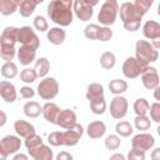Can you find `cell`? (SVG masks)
I'll use <instances>...</instances> for the list:
<instances>
[{
	"instance_id": "1",
	"label": "cell",
	"mask_w": 160,
	"mask_h": 160,
	"mask_svg": "<svg viewBox=\"0 0 160 160\" xmlns=\"http://www.w3.org/2000/svg\"><path fill=\"white\" fill-rule=\"evenodd\" d=\"M74 2L64 0H52L48 5V15L50 20L60 26H69L72 22Z\"/></svg>"
},
{
	"instance_id": "39",
	"label": "cell",
	"mask_w": 160,
	"mask_h": 160,
	"mask_svg": "<svg viewBox=\"0 0 160 160\" xmlns=\"http://www.w3.org/2000/svg\"><path fill=\"white\" fill-rule=\"evenodd\" d=\"M121 144V140L118 135H109L105 139V148L108 150H116Z\"/></svg>"
},
{
	"instance_id": "44",
	"label": "cell",
	"mask_w": 160,
	"mask_h": 160,
	"mask_svg": "<svg viewBox=\"0 0 160 160\" xmlns=\"http://www.w3.org/2000/svg\"><path fill=\"white\" fill-rule=\"evenodd\" d=\"M112 38V31L110 30V28L108 26H101L99 35H98V40L100 41H109Z\"/></svg>"
},
{
	"instance_id": "37",
	"label": "cell",
	"mask_w": 160,
	"mask_h": 160,
	"mask_svg": "<svg viewBox=\"0 0 160 160\" xmlns=\"http://www.w3.org/2000/svg\"><path fill=\"white\" fill-rule=\"evenodd\" d=\"M90 109L94 114L96 115H101L105 112L106 110V101L105 99H101V100H96V101H91L90 102Z\"/></svg>"
},
{
	"instance_id": "47",
	"label": "cell",
	"mask_w": 160,
	"mask_h": 160,
	"mask_svg": "<svg viewBox=\"0 0 160 160\" xmlns=\"http://www.w3.org/2000/svg\"><path fill=\"white\" fill-rule=\"evenodd\" d=\"M56 159H58V160H71V159H72V156H71L69 152L62 151V152H60V154L56 156Z\"/></svg>"
},
{
	"instance_id": "23",
	"label": "cell",
	"mask_w": 160,
	"mask_h": 160,
	"mask_svg": "<svg viewBox=\"0 0 160 160\" xmlns=\"http://www.w3.org/2000/svg\"><path fill=\"white\" fill-rule=\"evenodd\" d=\"M86 99L89 102L104 99V88L99 82H91L86 90Z\"/></svg>"
},
{
	"instance_id": "55",
	"label": "cell",
	"mask_w": 160,
	"mask_h": 160,
	"mask_svg": "<svg viewBox=\"0 0 160 160\" xmlns=\"http://www.w3.org/2000/svg\"><path fill=\"white\" fill-rule=\"evenodd\" d=\"M34 1H35V2H36V4H38V5H39V4H41V2H42V1H44V0H34Z\"/></svg>"
},
{
	"instance_id": "27",
	"label": "cell",
	"mask_w": 160,
	"mask_h": 160,
	"mask_svg": "<svg viewBox=\"0 0 160 160\" xmlns=\"http://www.w3.org/2000/svg\"><path fill=\"white\" fill-rule=\"evenodd\" d=\"M36 2L34 0H21L20 4H19V12L21 16L24 18H29L34 11H35V8H36Z\"/></svg>"
},
{
	"instance_id": "20",
	"label": "cell",
	"mask_w": 160,
	"mask_h": 160,
	"mask_svg": "<svg viewBox=\"0 0 160 160\" xmlns=\"http://www.w3.org/2000/svg\"><path fill=\"white\" fill-rule=\"evenodd\" d=\"M105 132H106V126L102 121L99 120L90 122L86 129V134L90 139H100L101 136H104Z\"/></svg>"
},
{
	"instance_id": "7",
	"label": "cell",
	"mask_w": 160,
	"mask_h": 160,
	"mask_svg": "<svg viewBox=\"0 0 160 160\" xmlns=\"http://www.w3.org/2000/svg\"><path fill=\"white\" fill-rule=\"evenodd\" d=\"M59 92V84L54 78H44L38 85V94L44 100L54 99Z\"/></svg>"
},
{
	"instance_id": "57",
	"label": "cell",
	"mask_w": 160,
	"mask_h": 160,
	"mask_svg": "<svg viewBox=\"0 0 160 160\" xmlns=\"http://www.w3.org/2000/svg\"><path fill=\"white\" fill-rule=\"evenodd\" d=\"M156 131H158V134H159V135H160V125H159V126H158V129H156Z\"/></svg>"
},
{
	"instance_id": "22",
	"label": "cell",
	"mask_w": 160,
	"mask_h": 160,
	"mask_svg": "<svg viewBox=\"0 0 160 160\" xmlns=\"http://www.w3.org/2000/svg\"><path fill=\"white\" fill-rule=\"evenodd\" d=\"M14 130L16 134L21 138H28L31 134H35V128L32 124L25 121V120H16L14 122Z\"/></svg>"
},
{
	"instance_id": "41",
	"label": "cell",
	"mask_w": 160,
	"mask_h": 160,
	"mask_svg": "<svg viewBox=\"0 0 160 160\" xmlns=\"http://www.w3.org/2000/svg\"><path fill=\"white\" fill-rule=\"evenodd\" d=\"M48 141L52 146H62V131H52L48 136Z\"/></svg>"
},
{
	"instance_id": "49",
	"label": "cell",
	"mask_w": 160,
	"mask_h": 160,
	"mask_svg": "<svg viewBox=\"0 0 160 160\" xmlns=\"http://www.w3.org/2000/svg\"><path fill=\"white\" fill-rule=\"evenodd\" d=\"M154 98H155V100H158L160 102V85L154 89Z\"/></svg>"
},
{
	"instance_id": "8",
	"label": "cell",
	"mask_w": 160,
	"mask_h": 160,
	"mask_svg": "<svg viewBox=\"0 0 160 160\" xmlns=\"http://www.w3.org/2000/svg\"><path fill=\"white\" fill-rule=\"evenodd\" d=\"M21 148V140L14 135H6L1 139L0 142V159L5 160L8 155L16 152Z\"/></svg>"
},
{
	"instance_id": "59",
	"label": "cell",
	"mask_w": 160,
	"mask_h": 160,
	"mask_svg": "<svg viewBox=\"0 0 160 160\" xmlns=\"http://www.w3.org/2000/svg\"><path fill=\"white\" fill-rule=\"evenodd\" d=\"M106 1H118V0H106Z\"/></svg>"
},
{
	"instance_id": "19",
	"label": "cell",
	"mask_w": 160,
	"mask_h": 160,
	"mask_svg": "<svg viewBox=\"0 0 160 160\" xmlns=\"http://www.w3.org/2000/svg\"><path fill=\"white\" fill-rule=\"evenodd\" d=\"M60 111H61L60 108L54 102H46L42 106V115H44L45 120L51 124H55V125H56V120H58Z\"/></svg>"
},
{
	"instance_id": "42",
	"label": "cell",
	"mask_w": 160,
	"mask_h": 160,
	"mask_svg": "<svg viewBox=\"0 0 160 160\" xmlns=\"http://www.w3.org/2000/svg\"><path fill=\"white\" fill-rule=\"evenodd\" d=\"M149 111H150L151 120L155 121V122H158V124H160V102L158 101V102L151 104Z\"/></svg>"
},
{
	"instance_id": "36",
	"label": "cell",
	"mask_w": 160,
	"mask_h": 160,
	"mask_svg": "<svg viewBox=\"0 0 160 160\" xmlns=\"http://www.w3.org/2000/svg\"><path fill=\"white\" fill-rule=\"evenodd\" d=\"M100 28L99 25L96 24H90L85 28L84 30V34L85 36L89 39V40H98V35H99V31H100Z\"/></svg>"
},
{
	"instance_id": "11",
	"label": "cell",
	"mask_w": 160,
	"mask_h": 160,
	"mask_svg": "<svg viewBox=\"0 0 160 160\" xmlns=\"http://www.w3.org/2000/svg\"><path fill=\"white\" fill-rule=\"evenodd\" d=\"M128 100L124 96L116 95L110 102V115L114 119H122L128 112Z\"/></svg>"
},
{
	"instance_id": "52",
	"label": "cell",
	"mask_w": 160,
	"mask_h": 160,
	"mask_svg": "<svg viewBox=\"0 0 160 160\" xmlns=\"http://www.w3.org/2000/svg\"><path fill=\"white\" fill-rule=\"evenodd\" d=\"M110 159H111V160H114V159L124 160V159H125V156H124V155H121V154H115V155H111V156H110Z\"/></svg>"
},
{
	"instance_id": "33",
	"label": "cell",
	"mask_w": 160,
	"mask_h": 160,
	"mask_svg": "<svg viewBox=\"0 0 160 160\" xmlns=\"http://www.w3.org/2000/svg\"><path fill=\"white\" fill-rule=\"evenodd\" d=\"M134 124H135V128L138 130H140V131L149 130L150 126H151L150 118H148L146 115H136V118L134 120Z\"/></svg>"
},
{
	"instance_id": "29",
	"label": "cell",
	"mask_w": 160,
	"mask_h": 160,
	"mask_svg": "<svg viewBox=\"0 0 160 160\" xmlns=\"http://www.w3.org/2000/svg\"><path fill=\"white\" fill-rule=\"evenodd\" d=\"M109 90L115 95H120L128 90V82L121 79H114L109 82Z\"/></svg>"
},
{
	"instance_id": "24",
	"label": "cell",
	"mask_w": 160,
	"mask_h": 160,
	"mask_svg": "<svg viewBox=\"0 0 160 160\" xmlns=\"http://www.w3.org/2000/svg\"><path fill=\"white\" fill-rule=\"evenodd\" d=\"M66 39V32L61 28H51L48 31V40L52 45H61Z\"/></svg>"
},
{
	"instance_id": "51",
	"label": "cell",
	"mask_w": 160,
	"mask_h": 160,
	"mask_svg": "<svg viewBox=\"0 0 160 160\" xmlns=\"http://www.w3.org/2000/svg\"><path fill=\"white\" fill-rule=\"evenodd\" d=\"M20 159H21V160H26V159H28V156H26V155H24V154H18V155H15V156H14V160H20Z\"/></svg>"
},
{
	"instance_id": "48",
	"label": "cell",
	"mask_w": 160,
	"mask_h": 160,
	"mask_svg": "<svg viewBox=\"0 0 160 160\" xmlns=\"http://www.w3.org/2000/svg\"><path fill=\"white\" fill-rule=\"evenodd\" d=\"M151 159L152 160H160V148H156L151 152Z\"/></svg>"
},
{
	"instance_id": "30",
	"label": "cell",
	"mask_w": 160,
	"mask_h": 160,
	"mask_svg": "<svg viewBox=\"0 0 160 160\" xmlns=\"http://www.w3.org/2000/svg\"><path fill=\"white\" fill-rule=\"evenodd\" d=\"M115 62H116V58L115 55L111 52V51H105L101 54L100 56V65L102 69L105 70H110L115 66Z\"/></svg>"
},
{
	"instance_id": "40",
	"label": "cell",
	"mask_w": 160,
	"mask_h": 160,
	"mask_svg": "<svg viewBox=\"0 0 160 160\" xmlns=\"http://www.w3.org/2000/svg\"><path fill=\"white\" fill-rule=\"evenodd\" d=\"M34 28L40 31V32H44L46 30H49V24L46 21V19L41 15H38L35 19H34Z\"/></svg>"
},
{
	"instance_id": "34",
	"label": "cell",
	"mask_w": 160,
	"mask_h": 160,
	"mask_svg": "<svg viewBox=\"0 0 160 160\" xmlns=\"http://www.w3.org/2000/svg\"><path fill=\"white\" fill-rule=\"evenodd\" d=\"M115 131L120 135V136H122V138H128V136H130L131 134H132V126H131V124L130 122H128V121H120V122H118L116 124V126H115Z\"/></svg>"
},
{
	"instance_id": "50",
	"label": "cell",
	"mask_w": 160,
	"mask_h": 160,
	"mask_svg": "<svg viewBox=\"0 0 160 160\" xmlns=\"http://www.w3.org/2000/svg\"><path fill=\"white\" fill-rule=\"evenodd\" d=\"M151 44H152V46H154L156 50H158V49H160V36H159V38H156V39H154Z\"/></svg>"
},
{
	"instance_id": "54",
	"label": "cell",
	"mask_w": 160,
	"mask_h": 160,
	"mask_svg": "<svg viewBox=\"0 0 160 160\" xmlns=\"http://www.w3.org/2000/svg\"><path fill=\"white\" fill-rule=\"evenodd\" d=\"M85 2H88L89 5H91V6H95V5H98V2H99V0H84Z\"/></svg>"
},
{
	"instance_id": "43",
	"label": "cell",
	"mask_w": 160,
	"mask_h": 160,
	"mask_svg": "<svg viewBox=\"0 0 160 160\" xmlns=\"http://www.w3.org/2000/svg\"><path fill=\"white\" fill-rule=\"evenodd\" d=\"M145 152L146 151H144V150L132 148L128 154V159L129 160H145Z\"/></svg>"
},
{
	"instance_id": "3",
	"label": "cell",
	"mask_w": 160,
	"mask_h": 160,
	"mask_svg": "<svg viewBox=\"0 0 160 160\" xmlns=\"http://www.w3.org/2000/svg\"><path fill=\"white\" fill-rule=\"evenodd\" d=\"M18 35H19V29L15 26H6L0 36V55L2 60L5 61H11L16 54L15 50V44L18 42Z\"/></svg>"
},
{
	"instance_id": "15",
	"label": "cell",
	"mask_w": 160,
	"mask_h": 160,
	"mask_svg": "<svg viewBox=\"0 0 160 160\" xmlns=\"http://www.w3.org/2000/svg\"><path fill=\"white\" fill-rule=\"evenodd\" d=\"M28 152L35 160H52V158H54L52 150L48 145H44V144H40L36 148L29 149Z\"/></svg>"
},
{
	"instance_id": "53",
	"label": "cell",
	"mask_w": 160,
	"mask_h": 160,
	"mask_svg": "<svg viewBox=\"0 0 160 160\" xmlns=\"http://www.w3.org/2000/svg\"><path fill=\"white\" fill-rule=\"evenodd\" d=\"M0 114H1V122H0V125H1V126H4V125H5V122H6V115H5V112H4V111H1Z\"/></svg>"
},
{
	"instance_id": "13",
	"label": "cell",
	"mask_w": 160,
	"mask_h": 160,
	"mask_svg": "<svg viewBox=\"0 0 160 160\" xmlns=\"http://www.w3.org/2000/svg\"><path fill=\"white\" fill-rule=\"evenodd\" d=\"M72 9L76 18L81 21H89L92 18V14H94L92 6L85 2L84 0H74Z\"/></svg>"
},
{
	"instance_id": "38",
	"label": "cell",
	"mask_w": 160,
	"mask_h": 160,
	"mask_svg": "<svg viewBox=\"0 0 160 160\" xmlns=\"http://www.w3.org/2000/svg\"><path fill=\"white\" fill-rule=\"evenodd\" d=\"M40 144H42V139L38 134H31L30 136L25 138V146H26L28 150L29 149H32V148H36Z\"/></svg>"
},
{
	"instance_id": "28",
	"label": "cell",
	"mask_w": 160,
	"mask_h": 160,
	"mask_svg": "<svg viewBox=\"0 0 160 160\" xmlns=\"http://www.w3.org/2000/svg\"><path fill=\"white\" fill-rule=\"evenodd\" d=\"M36 74H38V78H45L46 74L49 72V69H50V62L46 58H40L35 61V66H34Z\"/></svg>"
},
{
	"instance_id": "56",
	"label": "cell",
	"mask_w": 160,
	"mask_h": 160,
	"mask_svg": "<svg viewBox=\"0 0 160 160\" xmlns=\"http://www.w3.org/2000/svg\"><path fill=\"white\" fill-rule=\"evenodd\" d=\"M158 15L160 16V4H159V6H158Z\"/></svg>"
},
{
	"instance_id": "2",
	"label": "cell",
	"mask_w": 160,
	"mask_h": 160,
	"mask_svg": "<svg viewBox=\"0 0 160 160\" xmlns=\"http://www.w3.org/2000/svg\"><path fill=\"white\" fill-rule=\"evenodd\" d=\"M120 18L122 20L124 29L128 31H136L139 30L141 25V19L146 14L140 6H138L135 2H124L119 8Z\"/></svg>"
},
{
	"instance_id": "26",
	"label": "cell",
	"mask_w": 160,
	"mask_h": 160,
	"mask_svg": "<svg viewBox=\"0 0 160 160\" xmlns=\"http://www.w3.org/2000/svg\"><path fill=\"white\" fill-rule=\"evenodd\" d=\"M24 114L28 118H38L40 114H42V106H40L36 101H29L24 105Z\"/></svg>"
},
{
	"instance_id": "45",
	"label": "cell",
	"mask_w": 160,
	"mask_h": 160,
	"mask_svg": "<svg viewBox=\"0 0 160 160\" xmlns=\"http://www.w3.org/2000/svg\"><path fill=\"white\" fill-rule=\"evenodd\" d=\"M35 95V90L30 86H22L20 88V96L22 99H31Z\"/></svg>"
},
{
	"instance_id": "10",
	"label": "cell",
	"mask_w": 160,
	"mask_h": 160,
	"mask_svg": "<svg viewBox=\"0 0 160 160\" xmlns=\"http://www.w3.org/2000/svg\"><path fill=\"white\" fill-rule=\"evenodd\" d=\"M82 134H84V128L80 124L75 122L72 126L66 129V131H62V145L65 146L76 145Z\"/></svg>"
},
{
	"instance_id": "32",
	"label": "cell",
	"mask_w": 160,
	"mask_h": 160,
	"mask_svg": "<svg viewBox=\"0 0 160 160\" xmlns=\"http://www.w3.org/2000/svg\"><path fill=\"white\" fill-rule=\"evenodd\" d=\"M149 109H150V104L144 98L138 99L134 102V111H135L136 115H146V112L149 111Z\"/></svg>"
},
{
	"instance_id": "21",
	"label": "cell",
	"mask_w": 160,
	"mask_h": 160,
	"mask_svg": "<svg viewBox=\"0 0 160 160\" xmlns=\"http://www.w3.org/2000/svg\"><path fill=\"white\" fill-rule=\"evenodd\" d=\"M142 34L146 39L154 40L160 36V24L154 20H148L142 26Z\"/></svg>"
},
{
	"instance_id": "31",
	"label": "cell",
	"mask_w": 160,
	"mask_h": 160,
	"mask_svg": "<svg viewBox=\"0 0 160 160\" xmlns=\"http://www.w3.org/2000/svg\"><path fill=\"white\" fill-rule=\"evenodd\" d=\"M1 75L6 79H14L18 75V66L12 61H5L1 66Z\"/></svg>"
},
{
	"instance_id": "9",
	"label": "cell",
	"mask_w": 160,
	"mask_h": 160,
	"mask_svg": "<svg viewBox=\"0 0 160 160\" xmlns=\"http://www.w3.org/2000/svg\"><path fill=\"white\" fill-rule=\"evenodd\" d=\"M18 42L21 45L31 46L34 49H38L40 45V40L35 31L30 26H22L19 29V35H18Z\"/></svg>"
},
{
	"instance_id": "4",
	"label": "cell",
	"mask_w": 160,
	"mask_h": 160,
	"mask_svg": "<svg viewBox=\"0 0 160 160\" xmlns=\"http://www.w3.org/2000/svg\"><path fill=\"white\" fill-rule=\"evenodd\" d=\"M149 66V62L135 58H128L122 64V74L128 79H135L142 74V71Z\"/></svg>"
},
{
	"instance_id": "14",
	"label": "cell",
	"mask_w": 160,
	"mask_h": 160,
	"mask_svg": "<svg viewBox=\"0 0 160 160\" xmlns=\"http://www.w3.org/2000/svg\"><path fill=\"white\" fill-rule=\"evenodd\" d=\"M154 144H155L154 136L151 134H148V132L138 134L131 140V146L132 148H136V149H140V150H144V151L150 150L154 146Z\"/></svg>"
},
{
	"instance_id": "18",
	"label": "cell",
	"mask_w": 160,
	"mask_h": 160,
	"mask_svg": "<svg viewBox=\"0 0 160 160\" xmlns=\"http://www.w3.org/2000/svg\"><path fill=\"white\" fill-rule=\"evenodd\" d=\"M0 95L2 100L6 102H14L16 100V90L15 86L9 81H1L0 82Z\"/></svg>"
},
{
	"instance_id": "5",
	"label": "cell",
	"mask_w": 160,
	"mask_h": 160,
	"mask_svg": "<svg viewBox=\"0 0 160 160\" xmlns=\"http://www.w3.org/2000/svg\"><path fill=\"white\" fill-rule=\"evenodd\" d=\"M118 12H119V5L116 1H105L100 8L98 20L100 24L105 26L112 25L116 20Z\"/></svg>"
},
{
	"instance_id": "60",
	"label": "cell",
	"mask_w": 160,
	"mask_h": 160,
	"mask_svg": "<svg viewBox=\"0 0 160 160\" xmlns=\"http://www.w3.org/2000/svg\"><path fill=\"white\" fill-rule=\"evenodd\" d=\"M18 1H19V2H20V1H21V0H18Z\"/></svg>"
},
{
	"instance_id": "25",
	"label": "cell",
	"mask_w": 160,
	"mask_h": 160,
	"mask_svg": "<svg viewBox=\"0 0 160 160\" xmlns=\"http://www.w3.org/2000/svg\"><path fill=\"white\" fill-rule=\"evenodd\" d=\"M19 1L18 0H0V12L4 16L14 14L19 10Z\"/></svg>"
},
{
	"instance_id": "6",
	"label": "cell",
	"mask_w": 160,
	"mask_h": 160,
	"mask_svg": "<svg viewBox=\"0 0 160 160\" xmlns=\"http://www.w3.org/2000/svg\"><path fill=\"white\" fill-rule=\"evenodd\" d=\"M135 54L138 59H141L146 62H154L159 58L158 50L152 46V44L146 40H138L135 44Z\"/></svg>"
},
{
	"instance_id": "58",
	"label": "cell",
	"mask_w": 160,
	"mask_h": 160,
	"mask_svg": "<svg viewBox=\"0 0 160 160\" xmlns=\"http://www.w3.org/2000/svg\"><path fill=\"white\" fill-rule=\"evenodd\" d=\"M64 1H70V2H74V0H64Z\"/></svg>"
},
{
	"instance_id": "12",
	"label": "cell",
	"mask_w": 160,
	"mask_h": 160,
	"mask_svg": "<svg viewBox=\"0 0 160 160\" xmlns=\"http://www.w3.org/2000/svg\"><path fill=\"white\" fill-rule=\"evenodd\" d=\"M141 82H142L144 88L148 90H154L155 88H158L159 82H160L158 70L152 66H148L141 74Z\"/></svg>"
},
{
	"instance_id": "17",
	"label": "cell",
	"mask_w": 160,
	"mask_h": 160,
	"mask_svg": "<svg viewBox=\"0 0 160 160\" xmlns=\"http://www.w3.org/2000/svg\"><path fill=\"white\" fill-rule=\"evenodd\" d=\"M76 122V114L71 109H62L58 116L56 125L62 129H69Z\"/></svg>"
},
{
	"instance_id": "16",
	"label": "cell",
	"mask_w": 160,
	"mask_h": 160,
	"mask_svg": "<svg viewBox=\"0 0 160 160\" xmlns=\"http://www.w3.org/2000/svg\"><path fill=\"white\" fill-rule=\"evenodd\" d=\"M36 58V49L26 45H21L18 49V59L21 65H30Z\"/></svg>"
},
{
	"instance_id": "35",
	"label": "cell",
	"mask_w": 160,
	"mask_h": 160,
	"mask_svg": "<svg viewBox=\"0 0 160 160\" xmlns=\"http://www.w3.org/2000/svg\"><path fill=\"white\" fill-rule=\"evenodd\" d=\"M36 78H38V74H36L35 69L25 68V69L21 70V72H20V79H21V81L28 82V84L34 82V81L36 80Z\"/></svg>"
},
{
	"instance_id": "46",
	"label": "cell",
	"mask_w": 160,
	"mask_h": 160,
	"mask_svg": "<svg viewBox=\"0 0 160 160\" xmlns=\"http://www.w3.org/2000/svg\"><path fill=\"white\" fill-rule=\"evenodd\" d=\"M152 2H154V0H135V4L138 6H140L145 12H148V10L151 8Z\"/></svg>"
}]
</instances>
